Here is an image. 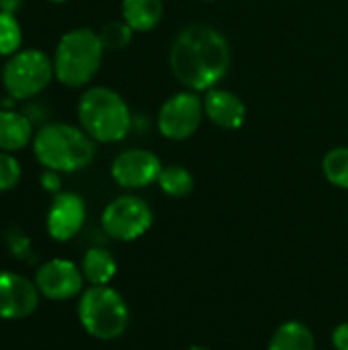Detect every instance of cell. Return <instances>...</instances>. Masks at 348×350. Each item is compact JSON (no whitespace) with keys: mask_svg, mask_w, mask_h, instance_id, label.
<instances>
[{"mask_svg":"<svg viewBox=\"0 0 348 350\" xmlns=\"http://www.w3.org/2000/svg\"><path fill=\"white\" fill-rule=\"evenodd\" d=\"M39 183L41 187L51 193V195H57L62 193V174L55 172V170H43V174L39 176Z\"/></svg>","mask_w":348,"mask_h":350,"instance_id":"cb8c5ba5","label":"cell"},{"mask_svg":"<svg viewBox=\"0 0 348 350\" xmlns=\"http://www.w3.org/2000/svg\"><path fill=\"white\" fill-rule=\"evenodd\" d=\"M47 2H51V4H64V2H68V0H47Z\"/></svg>","mask_w":348,"mask_h":350,"instance_id":"83f0119b","label":"cell"},{"mask_svg":"<svg viewBox=\"0 0 348 350\" xmlns=\"http://www.w3.org/2000/svg\"><path fill=\"white\" fill-rule=\"evenodd\" d=\"M105 45L96 31L76 27L64 33L53 51L55 80L66 88L88 86L101 70Z\"/></svg>","mask_w":348,"mask_h":350,"instance_id":"3957f363","label":"cell"},{"mask_svg":"<svg viewBox=\"0 0 348 350\" xmlns=\"http://www.w3.org/2000/svg\"><path fill=\"white\" fill-rule=\"evenodd\" d=\"M86 221V203L80 195L62 191L53 195V201L47 209L45 228L51 240L68 242L72 240Z\"/></svg>","mask_w":348,"mask_h":350,"instance_id":"8fae6325","label":"cell"},{"mask_svg":"<svg viewBox=\"0 0 348 350\" xmlns=\"http://www.w3.org/2000/svg\"><path fill=\"white\" fill-rule=\"evenodd\" d=\"M23 49V29L16 14L0 12V55L10 57Z\"/></svg>","mask_w":348,"mask_h":350,"instance_id":"ffe728a7","label":"cell"},{"mask_svg":"<svg viewBox=\"0 0 348 350\" xmlns=\"http://www.w3.org/2000/svg\"><path fill=\"white\" fill-rule=\"evenodd\" d=\"M133 29L125 23V21H111L107 23L101 31H98V37L105 45V51L111 49V51H119V49H125L131 39H133Z\"/></svg>","mask_w":348,"mask_h":350,"instance_id":"44dd1931","label":"cell"},{"mask_svg":"<svg viewBox=\"0 0 348 350\" xmlns=\"http://www.w3.org/2000/svg\"><path fill=\"white\" fill-rule=\"evenodd\" d=\"M203 109H205V117L222 127V129H240L246 121V105L244 100L224 88H211L207 90L205 98H203Z\"/></svg>","mask_w":348,"mask_h":350,"instance_id":"4fadbf2b","label":"cell"},{"mask_svg":"<svg viewBox=\"0 0 348 350\" xmlns=\"http://www.w3.org/2000/svg\"><path fill=\"white\" fill-rule=\"evenodd\" d=\"M39 293L49 301H70L84 291V275L76 262L68 258H53L35 273Z\"/></svg>","mask_w":348,"mask_h":350,"instance_id":"9c48e42d","label":"cell"},{"mask_svg":"<svg viewBox=\"0 0 348 350\" xmlns=\"http://www.w3.org/2000/svg\"><path fill=\"white\" fill-rule=\"evenodd\" d=\"M6 244L14 258H27L31 254V240L21 230H10L6 234Z\"/></svg>","mask_w":348,"mask_h":350,"instance_id":"603a6c76","label":"cell"},{"mask_svg":"<svg viewBox=\"0 0 348 350\" xmlns=\"http://www.w3.org/2000/svg\"><path fill=\"white\" fill-rule=\"evenodd\" d=\"M322 172L326 176V180L338 189H347L348 191V148L340 146L334 148L330 152H326L324 160H322Z\"/></svg>","mask_w":348,"mask_h":350,"instance_id":"d6986e66","label":"cell"},{"mask_svg":"<svg viewBox=\"0 0 348 350\" xmlns=\"http://www.w3.org/2000/svg\"><path fill=\"white\" fill-rule=\"evenodd\" d=\"M267 350H316V338L304 322L289 320L273 332Z\"/></svg>","mask_w":348,"mask_h":350,"instance_id":"e0dca14e","label":"cell"},{"mask_svg":"<svg viewBox=\"0 0 348 350\" xmlns=\"http://www.w3.org/2000/svg\"><path fill=\"white\" fill-rule=\"evenodd\" d=\"M53 78V59L37 47H27L12 53L6 57V64L0 72L2 86L14 100L37 98Z\"/></svg>","mask_w":348,"mask_h":350,"instance_id":"8992f818","label":"cell"},{"mask_svg":"<svg viewBox=\"0 0 348 350\" xmlns=\"http://www.w3.org/2000/svg\"><path fill=\"white\" fill-rule=\"evenodd\" d=\"M80 127L96 144H117L131 131V111L125 98L107 86H90L76 107Z\"/></svg>","mask_w":348,"mask_h":350,"instance_id":"277c9868","label":"cell"},{"mask_svg":"<svg viewBox=\"0 0 348 350\" xmlns=\"http://www.w3.org/2000/svg\"><path fill=\"white\" fill-rule=\"evenodd\" d=\"M332 345L336 350H348V322H343L334 328Z\"/></svg>","mask_w":348,"mask_h":350,"instance_id":"d4e9b609","label":"cell"},{"mask_svg":"<svg viewBox=\"0 0 348 350\" xmlns=\"http://www.w3.org/2000/svg\"><path fill=\"white\" fill-rule=\"evenodd\" d=\"M154 224V211L137 195H121L113 199L101 215L103 232L117 242H133L142 238Z\"/></svg>","mask_w":348,"mask_h":350,"instance_id":"52a82bcc","label":"cell"},{"mask_svg":"<svg viewBox=\"0 0 348 350\" xmlns=\"http://www.w3.org/2000/svg\"><path fill=\"white\" fill-rule=\"evenodd\" d=\"M21 176H23V168L21 162L14 158V154L0 150V193L12 191L21 183Z\"/></svg>","mask_w":348,"mask_h":350,"instance_id":"7402d4cb","label":"cell"},{"mask_svg":"<svg viewBox=\"0 0 348 350\" xmlns=\"http://www.w3.org/2000/svg\"><path fill=\"white\" fill-rule=\"evenodd\" d=\"M158 185L164 195H168L172 199H183L193 193L195 178L183 166H166V168H162V172L158 176Z\"/></svg>","mask_w":348,"mask_h":350,"instance_id":"ac0fdd59","label":"cell"},{"mask_svg":"<svg viewBox=\"0 0 348 350\" xmlns=\"http://www.w3.org/2000/svg\"><path fill=\"white\" fill-rule=\"evenodd\" d=\"M39 289L35 281L23 275L0 271V320L29 318L39 306Z\"/></svg>","mask_w":348,"mask_h":350,"instance_id":"7c38bea8","label":"cell"},{"mask_svg":"<svg viewBox=\"0 0 348 350\" xmlns=\"http://www.w3.org/2000/svg\"><path fill=\"white\" fill-rule=\"evenodd\" d=\"M84 281L88 285H111L117 275V260L107 248H90L80 262Z\"/></svg>","mask_w":348,"mask_h":350,"instance_id":"2e32d148","label":"cell"},{"mask_svg":"<svg viewBox=\"0 0 348 350\" xmlns=\"http://www.w3.org/2000/svg\"><path fill=\"white\" fill-rule=\"evenodd\" d=\"M78 320L88 336L109 342L127 332L129 308L117 289L109 285H90L80 295Z\"/></svg>","mask_w":348,"mask_h":350,"instance_id":"5b68a950","label":"cell"},{"mask_svg":"<svg viewBox=\"0 0 348 350\" xmlns=\"http://www.w3.org/2000/svg\"><path fill=\"white\" fill-rule=\"evenodd\" d=\"M203 115V98L195 90L176 92L158 111V131L172 142H183L195 135Z\"/></svg>","mask_w":348,"mask_h":350,"instance_id":"ba28073f","label":"cell"},{"mask_svg":"<svg viewBox=\"0 0 348 350\" xmlns=\"http://www.w3.org/2000/svg\"><path fill=\"white\" fill-rule=\"evenodd\" d=\"M164 2L162 0H123L121 16L135 33H148L162 21Z\"/></svg>","mask_w":348,"mask_h":350,"instance_id":"9a60e30c","label":"cell"},{"mask_svg":"<svg viewBox=\"0 0 348 350\" xmlns=\"http://www.w3.org/2000/svg\"><path fill=\"white\" fill-rule=\"evenodd\" d=\"M187 350H211V349H207V347H199V345H195V347H189Z\"/></svg>","mask_w":348,"mask_h":350,"instance_id":"4316f807","label":"cell"},{"mask_svg":"<svg viewBox=\"0 0 348 350\" xmlns=\"http://www.w3.org/2000/svg\"><path fill=\"white\" fill-rule=\"evenodd\" d=\"M232 66V49L226 35L203 23L185 27L172 41L170 68L189 90L217 88Z\"/></svg>","mask_w":348,"mask_h":350,"instance_id":"6da1fadb","label":"cell"},{"mask_svg":"<svg viewBox=\"0 0 348 350\" xmlns=\"http://www.w3.org/2000/svg\"><path fill=\"white\" fill-rule=\"evenodd\" d=\"M207 2H213V0H207Z\"/></svg>","mask_w":348,"mask_h":350,"instance_id":"f1b7e54d","label":"cell"},{"mask_svg":"<svg viewBox=\"0 0 348 350\" xmlns=\"http://www.w3.org/2000/svg\"><path fill=\"white\" fill-rule=\"evenodd\" d=\"M162 168L164 166L154 152L144 148H131L117 154L111 164V176L121 189L133 191L158 183Z\"/></svg>","mask_w":348,"mask_h":350,"instance_id":"30bf717a","label":"cell"},{"mask_svg":"<svg viewBox=\"0 0 348 350\" xmlns=\"http://www.w3.org/2000/svg\"><path fill=\"white\" fill-rule=\"evenodd\" d=\"M23 8V0H0V12L16 14Z\"/></svg>","mask_w":348,"mask_h":350,"instance_id":"484cf974","label":"cell"},{"mask_svg":"<svg viewBox=\"0 0 348 350\" xmlns=\"http://www.w3.org/2000/svg\"><path fill=\"white\" fill-rule=\"evenodd\" d=\"M33 156L45 170L59 174H72L88 168L96 156V142L80 127L72 123H45L35 129Z\"/></svg>","mask_w":348,"mask_h":350,"instance_id":"7a4b0ae2","label":"cell"},{"mask_svg":"<svg viewBox=\"0 0 348 350\" xmlns=\"http://www.w3.org/2000/svg\"><path fill=\"white\" fill-rule=\"evenodd\" d=\"M35 135L33 121L27 113L0 109V150L14 154L25 150Z\"/></svg>","mask_w":348,"mask_h":350,"instance_id":"5bb4252c","label":"cell"}]
</instances>
